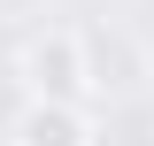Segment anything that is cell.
<instances>
[{"instance_id": "obj_1", "label": "cell", "mask_w": 154, "mask_h": 146, "mask_svg": "<svg viewBox=\"0 0 154 146\" xmlns=\"http://www.w3.org/2000/svg\"><path fill=\"white\" fill-rule=\"evenodd\" d=\"M16 77L31 100H93V62H85V38L77 31H38L23 38V54H16Z\"/></svg>"}, {"instance_id": "obj_2", "label": "cell", "mask_w": 154, "mask_h": 146, "mask_svg": "<svg viewBox=\"0 0 154 146\" xmlns=\"http://www.w3.org/2000/svg\"><path fill=\"white\" fill-rule=\"evenodd\" d=\"M16 146H93V115L77 100H23Z\"/></svg>"}]
</instances>
